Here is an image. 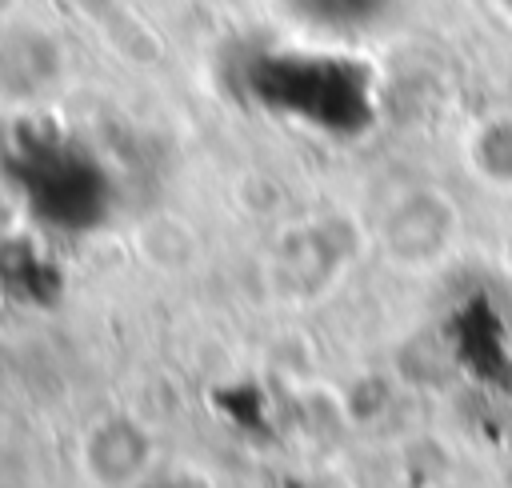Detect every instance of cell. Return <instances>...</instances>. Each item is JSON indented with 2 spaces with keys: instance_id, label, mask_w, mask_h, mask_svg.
I'll return each mask as SVG.
<instances>
[{
  "instance_id": "cell-4",
  "label": "cell",
  "mask_w": 512,
  "mask_h": 488,
  "mask_svg": "<svg viewBox=\"0 0 512 488\" xmlns=\"http://www.w3.org/2000/svg\"><path fill=\"white\" fill-rule=\"evenodd\" d=\"M472 168L492 184L512 192V112L488 116L472 136Z\"/></svg>"
},
{
  "instance_id": "cell-5",
  "label": "cell",
  "mask_w": 512,
  "mask_h": 488,
  "mask_svg": "<svg viewBox=\"0 0 512 488\" xmlns=\"http://www.w3.org/2000/svg\"><path fill=\"white\" fill-rule=\"evenodd\" d=\"M140 488H188V484H176V480H156V476H148Z\"/></svg>"
},
{
  "instance_id": "cell-1",
  "label": "cell",
  "mask_w": 512,
  "mask_h": 488,
  "mask_svg": "<svg viewBox=\"0 0 512 488\" xmlns=\"http://www.w3.org/2000/svg\"><path fill=\"white\" fill-rule=\"evenodd\" d=\"M80 464L96 488H140L148 476H156V440L136 416L108 412L88 424Z\"/></svg>"
},
{
  "instance_id": "cell-2",
  "label": "cell",
  "mask_w": 512,
  "mask_h": 488,
  "mask_svg": "<svg viewBox=\"0 0 512 488\" xmlns=\"http://www.w3.org/2000/svg\"><path fill=\"white\" fill-rule=\"evenodd\" d=\"M448 236H452V208L436 192L404 196L380 220V248L388 260L404 268H424L440 260Z\"/></svg>"
},
{
  "instance_id": "cell-3",
  "label": "cell",
  "mask_w": 512,
  "mask_h": 488,
  "mask_svg": "<svg viewBox=\"0 0 512 488\" xmlns=\"http://www.w3.org/2000/svg\"><path fill=\"white\" fill-rule=\"evenodd\" d=\"M56 44L36 28H4L0 32V96L4 100H36L44 96L60 72L52 68H28V60L52 56Z\"/></svg>"
},
{
  "instance_id": "cell-6",
  "label": "cell",
  "mask_w": 512,
  "mask_h": 488,
  "mask_svg": "<svg viewBox=\"0 0 512 488\" xmlns=\"http://www.w3.org/2000/svg\"><path fill=\"white\" fill-rule=\"evenodd\" d=\"M500 4H504V8H508V12H512V0H500Z\"/></svg>"
}]
</instances>
